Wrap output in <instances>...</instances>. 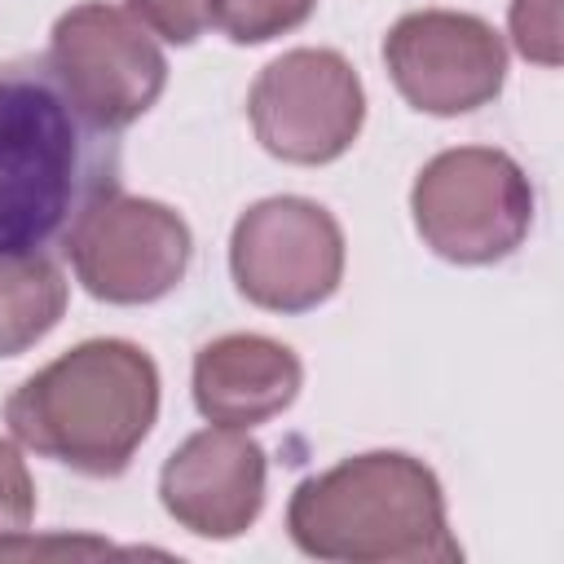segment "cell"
Returning <instances> with one entry per match:
<instances>
[{"instance_id":"6da1fadb","label":"cell","mask_w":564,"mask_h":564,"mask_svg":"<svg viewBox=\"0 0 564 564\" xmlns=\"http://www.w3.org/2000/svg\"><path fill=\"white\" fill-rule=\"evenodd\" d=\"M119 185V132L93 123L48 53L0 57V256H53Z\"/></svg>"},{"instance_id":"7a4b0ae2","label":"cell","mask_w":564,"mask_h":564,"mask_svg":"<svg viewBox=\"0 0 564 564\" xmlns=\"http://www.w3.org/2000/svg\"><path fill=\"white\" fill-rule=\"evenodd\" d=\"M286 533L313 560L348 564H454L445 489L436 471L401 449L352 454L295 485Z\"/></svg>"},{"instance_id":"3957f363","label":"cell","mask_w":564,"mask_h":564,"mask_svg":"<svg viewBox=\"0 0 564 564\" xmlns=\"http://www.w3.org/2000/svg\"><path fill=\"white\" fill-rule=\"evenodd\" d=\"M159 419V366L132 339H84L4 401L18 445L84 471L119 476Z\"/></svg>"},{"instance_id":"277c9868","label":"cell","mask_w":564,"mask_h":564,"mask_svg":"<svg viewBox=\"0 0 564 564\" xmlns=\"http://www.w3.org/2000/svg\"><path fill=\"white\" fill-rule=\"evenodd\" d=\"M410 216L441 260H507L533 229V185L524 167L494 145H454L427 159L410 189Z\"/></svg>"},{"instance_id":"5b68a950","label":"cell","mask_w":564,"mask_h":564,"mask_svg":"<svg viewBox=\"0 0 564 564\" xmlns=\"http://www.w3.org/2000/svg\"><path fill=\"white\" fill-rule=\"evenodd\" d=\"M234 286L269 313H308L339 291L344 229L339 220L300 194H273L251 203L229 234Z\"/></svg>"},{"instance_id":"8992f818","label":"cell","mask_w":564,"mask_h":564,"mask_svg":"<svg viewBox=\"0 0 564 564\" xmlns=\"http://www.w3.org/2000/svg\"><path fill=\"white\" fill-rule=\"evenodd\" d=\"M247 119L273 159L322 167L348 154L361 137L366 88L344 53L291 48L256 75L247 93Z\"/></svg>"},{"instance_id":"52a82bcc","label":"cell","mask_w":564,"mask_h":564,"mask_svg":"<svg viewBox=\"0 0 564 564\" xmlns=\"http://www.w3.org/2000/svg\"><path fill=\"white\" fill-rule=\"evenodd\" d=\"M79 286L106 304H154L189 269L194 234L159 198L106 189L70 229L66 247Z\"/></svg>"},{"instance_id":"ba28073f","label":"cell","mask_w":564,"mask_h":564,"mask_svg":"<svg viewBox=\"0 0 564 564\" xmlns=\"http://www.w3.org/2000/svg\"><path fill=\"white\" fill-rule=\"evenodd\" d=\"M48 62L70 101L110 132L137 123L167 84V57L154 35L106 0H84L53 22Z\"/></svg>"},{"instance_id":"9c48e42d","label":"cell","mask_w":564,"mask_h":564,"mask_svg":"<svg viewBox=\"0 0 564 564\" xmlns=\"http://www.w3.org/2000/svg\"><path fill=\"white\" fill-rule=\"evenodd\" d=\"M383 66L397 93L423 115H471L507 84V44L476 18L454 9H419L383 35Z\"/></svg>"},{"instance_id":"30bf717a","label":"cell","mask_w":564,"mask_h":564,"mask_svg":"<svg viewBox=\"0 0 564 564\" xmlns=\"http://www.w3.org/2000/svg\"><path fill=\"white\" fill-rule=\"evenodd\" d=\"M264 480L269 458L260 441H251L247 427L212 423L167 454L159 471V502L194 538L229 542L260 520Z\"/></svg>"},{"instance_id":"8fae6325","label":"cell","mask_w":564,"mask_h":564,"mask_svg":"<svg viewBox=\"0 0 564 564\" xmlns=\"http://www.w3.org/2000/svg\"><path fill=\"white\" fill-rule=\"evenodd\" d=\"M304 388L300 357L256 330L220 335L194 357V405L207 423L256 427L278 419Z\"/></svg>"},{"instance_id":"7c38bea8","label":"cell","mask_w":564,"mask_h":564,"mask_svg":"<svg viewBox=\"0 0 564 564\" xmlns=\"http://www.w3.org/2000/svg\"><path fill=\"white\" fill-rule=\"evenodd\" d=\"M66 313V278L53 256H0V357L35 348Z\"/></svg>"},{"instance_id":"4fadbf2b","label":"cell","mask_w":564,"mask_h":564,"mask_svg":"<svg viewBox=\"0 0 564 564\" xmlns=\"http://www.w3.org/2000/svg\"><path fill=\"white\" fill-rule=\"evenodd\" d=\"M317 0H207V26L234 44H269L313 18Z\"/></svg>"},{"instance_id":"5bb4252c","label":"cell","mask_w":564,"mask_h":564,"mask_svg":"<svg viewBox=\"0 0 564 564\" xmlns=\"http://www.w3.org/2000/svg\"><path fill=\"white\" fill-rule=\"evenodd\" d=\"M511 44L520 57L538 66L564 62V35H560V0H511Z\"/></svg>"},{"instance_id":"9a60e30c","label":"cell","mask_w":564,"mask_h":564,"mask_svg":"<svg viewBox=\"0 0 564 564\" xmlns=\"http://www.w3.org/2000/svg\"><path fill=\"white\" fill-rule=\"evenodd\" d=\"M128 13L167 44H194L207 31V0H128Z\"/></svg>"},{"instance_id":"2e32d148","label":"cell","mask_w":564,"mask_h":564,"mask_svg":"<svg viewBox=\"0 0 564 564\" xmlns=\"http://www.w3.org/2000/svg\"><path fill=\"white\" fill-rule=\"evenodd\" d=\"M35 516V485L26 471V458L13 441L0 436V538L26 529Z\"/></svg>"},{"instance_id":"e0dca14e","label":"cell","mask_w":564,"mask_h":564,"mask_svg":"<svg viewBox=\"0 0 564 564\" xmlns=\"http://www.w3.org/2000/svg\"><path fill=\"white\" fill-rule=\"evenodd\" d=\"M0 555H123L101 538H26V529L0 538Z\"/></svg>"}]
</instances>
